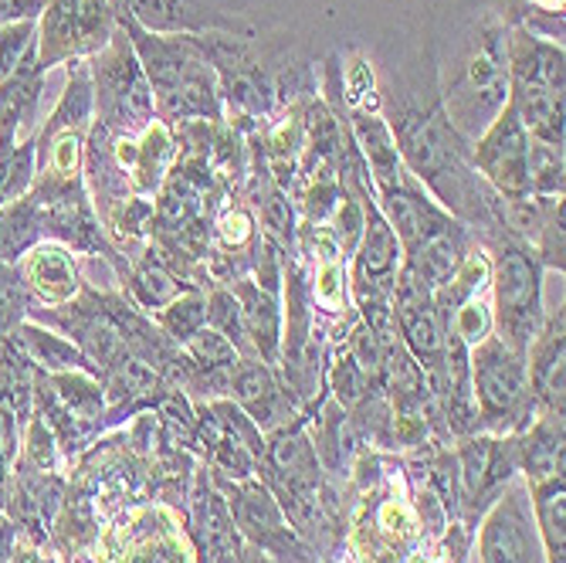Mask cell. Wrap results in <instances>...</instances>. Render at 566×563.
Wrapping results in <instances>:
<instances>
[{
  "mask_svg": "<svg viewBox=\"0 0 566 563\" xmlns=\"http://www.w3.org/2000/svg\"><path fill=\"white\" fill-rule=\"evenodd\" d=\"M387 102V126L400 149L407 174L415 177L441 208L465 228L482 234L502 231L499 204L502 197L472 167V143H465L448 123L438 85L421 79L394 82L380 92Z\"/></svg>",
  "mask_w": 566,
  "mask_h": 563,
  "instance_id": "obj_1",
  "label": "cell"
},
{
  "mask_svg": "<svg viewBox=\"0 0 566 563\" xmlns=\"http://www.w3.org/2000/svg\"><path fill=\"white\" fill-rule=\"evenodd\" d=\"M116 24L126 31L149 79L157 119L167 126L224 119L221 85L208 55L197 44V34H149L123 14H116Z\"/></svg>",
  "mask_w": 566,
  "mask_h": 563,
  "instance_id": "obj_2",
  "label": "cell"
},
{
  "mask_svg": "<svg viewBox=\"0 0 566 563\" xmlns=\"http://www.w3.org/2000/svg\"><path fill=\"white\" fill-rule=\"evenodd\" d=\"M509 28L485 21L461 44L451 62V72L438 85L441 110L454 133L475 143L492 119L509 106V59H505Z\"/></svg>",
  "mask_w": 566,
  "mask_h": 563,
  "instance_id": "obj_3",
  "label": "cell"
},
{
  "mask_svg": "<svg viewBox=\"0 0 566 563\" xmlns=\"http://www.w3.org/2000/svg\"><path fill=\"white\" fill-rule=\"evenodd\" d=\"M509 106L539 143L563 146V44L543 41L530 28H509Z\"/></svg>",
  "mask_w": 566,
  "mask_h": 563,
  "instance_id": "obj_4",
  "label": "cell"
},
{
  "mask_svg": "<svg viewBox=\"0 0 566 563\" xmlns=\"http://www.w3.org/2000/svg\"><path fill=\"white\" fill-rule=\"evenodd\" d=\"M469 384L475 400V435H520L539 415L530 390L526 353L485 336L469 350Z\"/></svg>",
  "mask_w": 566,
  "mask_h": 563,
  "instance_id": "obj_5",
  "label": "cell"
},
{
  "mask_svg": "<svg viewBox=\"0 0 566 563\" xmlns=\"http://www.w3.org/2000/svg\"><path fill=\"white\" fill-rule=\"evenodd\" d=\"M492 248V295H495V313L492 326L499 330V340L512 346L516 353H526L533 336L543 326V262L536 251L509 238L505 231L485 234Z\"/></svg>",
  "mask_w": 566,
  "mask_h": 563,
  "instance_id": "obj_6",
  "label": "cell"
},
{
  "mask_svg": "<svg viewBox=\"0 0 566 563\" xmlns=\"http://www.w3.org/2000/svg\"><path fill=\"white\" fill-rule=\"evenodd\" d=\"M92 95H95V123L119 136H139L157 119L149 79L136 59L126 31L116 24L113 41L88 59Z\"/></svg>",
  "mask_w": 566,
  "mask_h": 563,
  "instance_id": "obj_7",
  "label": "cell"
},
{
  "mask_svg": "<svg viewBox=\"0 0 566 563\" xmlns=\"http://www.w3.org/2000/svg\"><path fill=\"white\" fill-rule=\"evenodd\" d=\"M211 482L224 496L234 530L241 533V540H248V546L262 550L275 563H319V553L295 533V526L282 513L279 499L262 479L251 476L234 482L211 472Z\"/></svg>",
  "mask_w": 566,
  "mask_h": 563,
  "instance_id": "obj_8",
  "label": "cell"
},
{
  "mask_svg": "<svg viewBox=\"0 0 566 563\" xmlns=\"http://www.w3.org/2000/svg\"><path fill=\"white\" fill-rule=\"evenodd\" d=\"M116 34L113 0H44L38 18V65L88 62Z\"/></svg>",
  "mask_w": 566,
  "mask_h": 563,
  "instance_id": "obj_9",
  "label": "cell"
},
{
  "mask_svg": "<svg viewBox=\"0 0 566 563\" xmlns=\"http://www.w3.org/2000/svg\"><path fill=\"white\" fill-rule=\"evenodd\" d=\"M458 462V513L475 526L479 517L520 472L516 435H465L454 448Z\"/></svg>",
  "mask_w": 566,
  "mask_h": 563,
  "instance_id": "obj_10",
  "label": "cell"
},
{
  "mask_svg": "<svg viewBox=\"0 0 566 563\" xmlns=\"http://www.w3.org/2000/svg\"><path fill=\"white\" fill-rule=\"evenodd\" d=\"M479 560L482 563H546L543 540L533 520L530 489L523 482H509L499 492V499L485 509Z\"/></svg>",
  "mask_w": 566,
  "mask_h": 563,
  "instance_id": "obj_11",
  "label": "cell"
},
{
  "mask_svg": "<svg viewBox=\"0 0 566 563\" xmlns=\"http://www.w3.org/2000/svg\"><path fill=\"white\" fill-rule=\"evenodd\" d=\"M472 167L502 200L533 197V187H530V133L512 106H505L492 119V126L472 143Z\"/></svg>",
  "mask_w": 566,
  "mask_h": 563,
  "instance_id": "obj_12",
  "label": "cell"
},
{
  "mask_svg": "<svg viewBox=\"0 0 566 563\" xmlns=\"http://www.w3.org/2000/svg\"><path fill=\"white\" fill-rule=\"evenodd\" d=\"M113 11L149 34H234L254 38L251 24L208 0H113Z\"/></svg>",
  "mask_w": 566,
  "mask_h": 563,
  "instance_id": "obj_13",
  "label": "cell"
},
{
  "mask_svg": "<svg viewBox=\"0 0 566 563\" xmlns=\"http://www.w3.org/2000/svg\"><path fill=\"white\" fill-rule=\"evenodd\" d=\"M241 411L254 421L262 435L279 431L292 425L302 415V400L282 384V377L262 364V361H241L231 377V394H228Z\"/></svg>",
  "mask_w": 566,
  "mask_h": 563,
  "instance_id": "obj_14",
  "label": "cell"
},
{
  "mask_svg": "<svg viewBox=\"0 0 566 563\" xmlns=\"http://www.w3.org/2000/svg\"><path fill=\"white\" fill-rule=\"evenodd\" d=\"M18 272L31 295V310L34 305H41V310H62L82 292L78 265L62 241H38L18 262Z\"/></svg>",
  "mask_w": 566,
  "mask_h": 563,
  "instance_id": "obj_15",
  "label": "cell"
},
{
  "mask_svg": "<svg viewBox=\"0 0 566 563\" xmlns=\"http://www.w3.org/2000/svg\"><path fill=\"white\" fill-rule=\"evenodd\" d=\"M563 356H566V340H563V305L549 313L533 336L526 350V374H530V390L536 397L539 415H563Z\"/></svg>",
  "mask_w": 566,
  "mask_h": 563,
  "instance_id": "obj_16",
  "label": "cell"
},
{
  "mask_svg": "<svg viewBox=\"0 0 566 563\" xmlns=\"http://www.w3.org/2000/svg\"><path fill=\"white\" fill-rule=\"evenodd\" d=\"M234 299L241 305V320H244V336L262 364L275 367L279 364V350H282V305L279 295L265 292L262 285H254L251 279L234 282Z\"/></svg>",
  "mask_w": 566,
  "mask_h": 563,
  "instance_id": "obj_17",
  "label": "cell"
},
{
  "mask_svg": "<svg viewBox=\"0 0 566 563\" xmlns=\"http://www.w3.org/2000/svg\"><path fill=\"white\" fill-rule=\"evenodd\" d=\"M516 455L526 486L563 476V415L533 418V425L516 435Z\"/></svg>",
  "mask_w": 566,
  "mask_h": 563,
  "instance_id": "obj_18",
  "label": "cell"
},
{
  "mask_svg": "<svg viewBox=\"0 0 566 563\" xmlns=\"http://www.w3.org/2000/svg\"><path fill=\"white\" fill-rule=\"evenodd\" d=\"M14 340L21 343L24 356L31 361V367H34V371H41V374L85 371V374L98 377L95 364L88 361V356H85L72 340H65V336H59V333L44 330V326H41V323H34V320H24V323L14 330ZM98 380H102V377H98Z\"/></svg>",
  "mask_w": 566,
  "mask_h": 563,
  "instance_id": "obj_19",
  "label": "cell"
},
{
  "mask_svg": "<svg viewBox=\"0 0 566 563\" xmlns=\"http://www.w3.org/2000/svg\"><path fill=\"white\" fill-rule=\"evenodd\" d=\"M38 177V146L14 119H0V208L31 194Z\"/></svg>",
  "mask_w": 566,
  "mask_h": 563,
  "instance_id": "obj_20",
  "label": "cell"
},
{
  "mask_svg": "<svg viewBox=\"0 0 566 563\" xmlns=\"http://www.w3.org/2000/svg\"><path fill=\"white\" fill-rule=\"evenodd\" d=\"M44 238V211L34 194H24L0 208V262L18 265Z\"/></svg>",
  "mask_w": 566,
  "mask_h": 563,
  "instance_id": "obj_21",
  "label": "cell"
},
{
  "mask_svg": "<svg viewBox=\"0 0 566 563\" xmlns=\"http://www.w3.org/2000/svg\"><path fill=\"white\" fill-rule=\"evenodd\" d=\"M533 502V520L543 540L546 563H566V482L563 476L526 486Z\"/></svg>",
  "mask_w": 566,
  "mask_h": 563,
  "instance_id": "obj_22",
  "label": "cell"
},
{
  "mask_svg": "<svg viewBox=\"0 0 566 563\" xmlns=\"http://www.w3.org/2000/svg\"><path fill=\"white\" fill-rule=\"evenodd\" d=\"M126 289L136 299L139 310H146V313H160L167 302H174L177 295L190 292V285L177 282L174 272H167L160 262H153V254L136 272H126Z\"/></svg>",
  "mask_w": 566,
  "mask_h": 563,
  "instance_id": "obj_23",
  "label": "cell"
},
{
  "mask_svg": "<svg viewBox=\"0 0 566 563\" xmlns=\"http://www.w3.org/2000/svg\"><path fill=\"white\" fill-rule=\"evenodd\" d=\"M319 265H316V282L308 285V302H319L323 313L336 316L346 310V269H343V254L336 241H323L319 248Z\"/></svg>",
  "mask_w": 566,
  "mask_h": 563,
  "instance_id": "obj_24",
  "label": "cell"
},
{
  "mask_svg": "<svg viewBox=\"0 0 566 563\" xmlns=\"http://www.w3.org/2000/svg\"><path fill=\"white\" fill-rule=\"evenodd\" d=\"M157 326H160L177 346H184L190 336H197L203 326H208V299H203L197 289L177 295L174 302H167L164 310L157 313Z\"/></svg>",
  "mask_w": 566,
  "mask_h": 563,
  "instance_id": "obj_25",
  "label": "cell"
},
{
  "mask_svg": "<svg viewBox=\"0 0 566 563\" xmlns=\"http://www.w3.org/2000/svg\"><path fill=\"white\" fill-rule=\"evenodd\" d=\"M208 326L218 330L224 340L234 343L241 361H259V356H254V350H251V343H248V336H244L241 305H238V299H234L231 289H214L211 292V299H208Z\"/></svg>",
  "mask_w": 566,
  "mask_h": 563,
  "instance_id": "obj_26",
  "label": "cell"
},
{
  "mask_svg": "<svg viewBox=\"0 0 566 563\" xmlns=\"http://www.w3.org/2000/svg\"><path fill=\"white\" fill-rule=\"evenodd\" d=\"M530 187L533 197H563V146L530 136Z\"/></svg>",
  "mask_w": 566,
  "mask_h": 563,
  "instance_id": "obj_27",
  "label": "cell"
},
{
  "mask_svg": "<svg viewBox=\"0 0 566 563\" xmlns=\"http://www.w3.org/2000/svg\"><path fill=\"white\" fill-rule=\"evenodd\" d=\"M329 390H333V400L343 407V411H349V407L364 404L374 390H380V384H374L364 371L356 367L353 356L343 353L329 371Z\"/></svg>",
  "mask_w": 566,
  "mask_h": 563,
  "instance_id": "obj_28",
  "label": "cell"
},
{
  "mask_svg": "<svg viewBox=\"0 0 566 563\" xmlns=\"http://www.w3.org/2000/svg\"><path fill=\"white\" fill-rule=\"evenodd\" d=\"M259 215L265 225V238H272L275 244H292L295 241V215H292V204L289 194L272 180L269 187H262L259 194Z\"/></svg>",
  "mask_w": 566,
  "mask_h": 563,
  "instance_id": "obj_29",
  "label": "cell"
},
{
  "mask_svg": "<svg viewBox=\"0 0 566 563\" xmlns=\"http://www.w3.org/2000/svg\"><path fill=\"white\" fill-rule=\"evenodd\" d=\"M31 313V295L21 282L18 265L0 262V336H11Z\"/></svg>",
  "mask_w": 566,
  "mask_h": 563,
  "instance_id": "obj_30",
  "label": "cell"
},
{
  "mask_svg": "<svg viewBox=\"0 0 566 563\" xmlns=\"http://www.w3.org/2000/svg\"><path fill=\"white\" fill-rule=\"evenodd\" d=\"M34 48H38V21H18L0 28V82L11 79Z\"/></svg>",
  "mask_w": 566,
  "mask_h": 563,
  "instance_id": "obj_31",
  "label": "cell"
},
{
  "mask_svg": "<svg viewBox=\"0 0 566 563\" xmlns=\"http://www.w3.org/2000/svg\"><path fill=\"white\" fill-rule=\"evenodd\" d=\"M218 238L228 244V248H241V244H254V218L248 208H231L224 211V218L218 221Z\"/></svg>",
  "mask_w": 566,
  "mask_h": 563,
  "instance_id": "obj_32",
  "label": "cell"
},
{
  "mask_svg": "<svg viewBox=\"0 0 566 563\" xmlns=\"http://www.w3.org/2000/svg\"><path fill=\"white\" fill-rule=\"evenodd\" d=\"M44 11V0H0V28L18 21H38Z\"/></svg>",
  "mask_w": 566,
  "mask_h": 563,
  "instance_id": "obj_33",
  "label": "cell"
},
{
  "mask_svg": "<svg viewBox=\"0 0 566 563\" xmlns=\"http://www.w3.org/2000/svg\"><path fill=\"white\" fill-rule=\"evenodd\" d=\"M18 526L8 520V513H0V563H11L14 546H18Z\"/></svg>",
  "mask_w": 566,
  "mask_h": 563,
  "instance_id": "obj_34",
  "label": "cell"
},
{
  "mask_svg": "<svg viewBox=\"0 0 566 563\" xmlns=\"http://www.w3.org/2000/svg\"><path fill=\"white\" fill-rule=\"evenodd\" d=\"M244 563H275L272 556H265L262 550H254V546H244Z\"/></svg>",
  "mask_w": 566,
  "mask_h": 563,
  "instance_id": "obj_35",
  "label": "cell"
},
{
  "mask_svg": "<svg viewBox=\"0 0 566 563\" xmlns=\"http://www.w3.org/2000/svg\"><path fill=\"white\" fill-rule=\"evenodd\" d=\"M323 563H336V560H323Z\"/></svg>",
  "mask_w": 566,
  "mask_h": 563,
  "instance_id": "obj_36",
  "label": "cell"
}]
</instances>
